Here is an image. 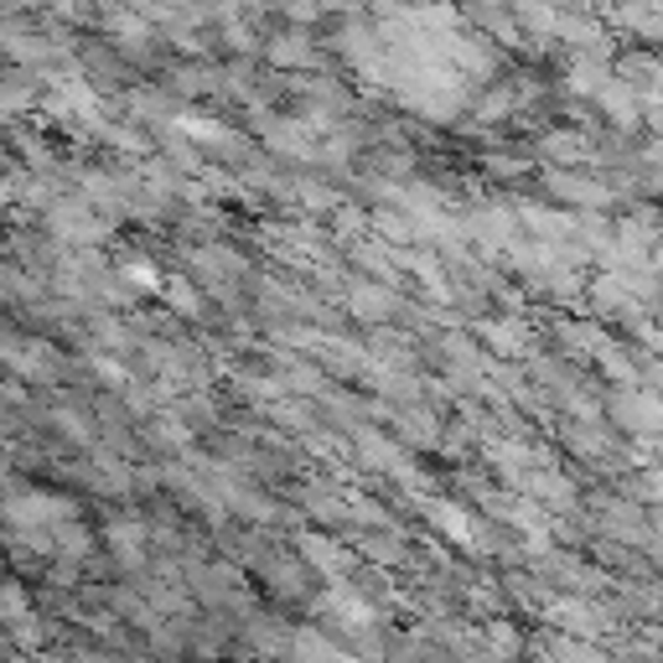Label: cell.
<instances>
[{"instance_id": "obj_1", "label": "cell", "mask_w": 663, "mask_h": 663, "mask_svg": "<svg viewBox=\"0 0 663 663\" xmlns=\"http://www.w3.org/2000/svg\"><path fill=\"white\" fill-rule=\"evenodd\" d=\"M47 223L57 228L63 238H99L104 228L94 223V213H88V203H57L47 213Z\"/></svg>"}, {"instance_id": "obj_2", "label": "cell", "mask_w": 663, "mask_h": 663, "mask_svg": "<svg viewBox=\"0 0 663 663\" xmlns=\"http://www.w3.org/2000/svg\"><path fill=\"white\" fill-rule=\"evenodd\" d=\"M311 57H317V52H311L307 32H290V36H275V42H270V63H275V68H307Z\"/></svg>"}, {"instance_id": "obj_3", "label": "cell", "mask_w": 663, "mask_h": 663, "mask_svg": "<svg viewBox=\"0 0 663 663\" xmlns=\"http://www.w3.org/2000/svg\"><path fill=\"white\" fill-rule=\"evenodd\" d=\"M430 518H436V524H441L451 539H461V545L472 539V524H467V513L451 509V503H430Z\"/></svg>"}, {"instance_id": "obj_4", "label": "cell", "mask_w": 663, "mask_h": 663, "mask_svg": "<svg viewBox=\"0 0 663 663\" xmlns=\"http://www.w3.org/2000/svg\"><path fill=\"white\" fill-rule=\"evenodd\" d=\"M389 307H394V301L378 286H357L353 290V311H357V317H389Z\"/></svg>"}, {"instance_id": "obj_5", "label": "cell", "mask_w": 663, "mask_h": 663, "mask_svg": "<svg viewBox=\"0 0 663 663\" xmlns=\"http://www.w3.org/2000/svg\"><path fill=\"white\" fill-rule=\"evenodd\" d=\"M628 426H638V430H659L663 426V409L653 405V399H628V415H622Z\"/></svg>"}, {"instance_id": "obj_6", "label": "cell", "mask_w": 663, "mask_h": 663, "mask_svg": "<svg viewBox=\"0 0 663 663\" xmlns=\"http://www.w3.org/2000/svg\"><path fill=\"white\" fill-rule=\"evenodd\" d=\"M57 539H63V555H68V560L88 555V545H94V539H88V528H78V524H63V528H57Z\"/></svg>"}, {"instance_id": "obj_7", "label": "cell", "mask_w": 663, "mask_h": 663, "mask_svg": "<svg viewBox=\"0 0 663 663\" xmlns=\"http://www.w3.org/2000/svg\"><path fill=\"white\" fill-rule=\"evenodd\" d=\"M182 130H188L192 140H207V146H218V140H228V130H223L218 119H182Z\"/></svg>"}, {"instance_id": "obj_8", "label": "cell", "mask_w": 663, "mask_h": 663, "mask_svg": "<svg viewBox=\"0 0 663 663\" xmlns=\"http://www.w3.org/2000/svg\"><path fill=\"white\" fill-rule=\"evenodd\" d=\"M488 342H493V347H503V353H518V347H524V338H518V322H493V327H488Z\"/></svg>"}, {"instance_id": "obj_9", "label": "cell", "mask_w": 663, "mask_h": 663, "mask_svg": "<svg viewBox=\"0 0 663 663\" xmlns=\"http://www.w3.org/2000/svg\"><path fill=\"white\" fill-rule=\"evenodd\" d=\"M161 290H167V296H171V307H177V311H197V307H203V301L192 296V286H188V280H171V286H161Z\"/></svg>"}, {"instance_id": "obj_10", "label": "cell", "mask_w": 663, "mask_h": 663, "mask_svg": "<svg viewBox=\"0 0 663 663\" xmlns=\"http://www.w3.org/2000/svg\"><path fill=\"white\" fill-rule=\"evenodd\" d=\"M322 6H327V11H353L357 0H322Z\"/></svg>"}]
</instances>
